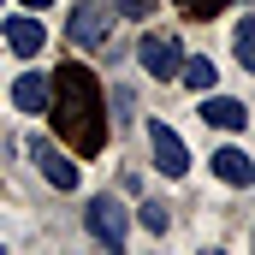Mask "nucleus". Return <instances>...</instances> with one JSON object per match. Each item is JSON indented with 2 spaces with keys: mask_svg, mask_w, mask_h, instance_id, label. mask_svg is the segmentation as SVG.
<instances>
[{
  "mask_svg": "<svg viewBox=\"0 0 255 255\" xmlns=\"http://www.w3.org/2000/svg\"><path fill=\"white\" fill-rule=\"evenodd\" d=\"M208 160H214V172H220L232 190H250L255 184V160L244 154V148H220V154H208Z\"/></svg>",
  "mask_w": 255,
  "mask_h": 255,
  "instance_id": "nucleus-8",
  "label": "nucleus"
},
{
  "mask_svg": "<svg viewBox=\"0 0 255 255\" xmlns=\"http://www.w3.org/2000/svg\"><path fill=\"white\" fill-rule=\"evenodd\" d=\"M0 36H6V48H12V54H24V60L42 48V24H36V18H6V24H0Z\"/></svg>",
  "mask_w": 255,
  "mask_h": 255,
  "instance_id": "nucleus-9",
  "label": "nucleus"
},
{
  "mask_svg": "<svg viewBox=\"0 0 255 255\" xmlns=\"http://www.w3.org/2000/svg\"><path fill=\"white\" fill-rule=\"evenodd\" d=\"M172 6H178L184 18H220V12H226L232 0H172Z\"/></svg>",
  "mask_w": 255,
  "mask_h": 255,
  "instance_id": "nucleus-13",
  "label": "nucleus"
},
{
  "mask_svg": "<svg viewBox=\"0 0 255 255\" xmlns=\"http://www.w3.org/2000/svg\"><path fill=\"white\" fill-rule=\"evenodd\" d=\"M178 77L190 83L196 95H208V89L220 83V65H214V60H178Z\"/></svg>",
  "mask_w": 255,
  "mask_h": 255,
  "instance_id": "nucleus-11",
  "label": "nucleus"
},
{
  "mask_svg": "<svg viewBox=\"0 0 255 255\" xmlns=\"http://www.w3.org/2000/svg\"><path fill=\"white\" fill-rule=\"evenodd\" d=\"M65 36H71L77 48H101V42L113 36V12H107V6H77V12L65 18Z\"/></svg>",
  "mask_w": 255,
  "mask_h": 255,
  "instance_id": "nucleus-4",
  "label": "nucleus"
},
{
  "mask_svg": "<svg viewBox=\"0 0 255 255\" xmlns=\"http://www.w3.org/2000/svg\"><path fill=\"white\" fill-rule=\"evenodd\" d=\"M89 238L95 244H107V250H119L125 244V226H130V214H125V202H113V196H101V202H89Z\"/></svg>",
  "mask_w": 255,
  "mask_h": 255,
  "instance_id": "nucleus-3",
  "label": "nucleus"
},
{
  "mask_svg": "<svg viewBox=\"0 0 255 255\" xmlns=\"http://www.w3.org/2000/svg\"><path fill=\"white\" fill-rule=\"evenodd\" d=\"M148 142H154V160H160V172H166V178H184L190 154H184L178 130H166V125H148Z\"/></svg>",
  "mask_w": 255,
  "mask_h": 255,
  "instance_id": "nucleus-6",
  "label": "nucleus"
},
{
  "mask_svg": "<svg viewBox=\"0 0 255 255\" xmlns=\"http://www.w3.org/2000/svg\"><path fill=\"white\" fill-rule=\"evenodd\" d=\"M202 119H208V125H220V130H244V125H250V107H244V101H232V95H214V89H208Z\"/></svg>",
  "mask_w": 255,
  "mask_h": 255,
  "instance_id": "nucleus-7",
  "label": "nucleus"
},
{
  "mask_svg": "<svg viewBox=\"0 0 255 255\" xmlns=\"http://www.w3.org/2000/svg\"><path fill=\"white\" fill-rule=\"evenodd\" d=\"M136 60L148 77H160V83H172L178 77V60H184V48H178V36H166V30H148L142 42H136Z\"/></svg>",
  "mask_w": 255,
  "mask_h": 255,
  "instance_id": "nucleus-2",
  "label": "nucleus"
},
{
  "mask_svg": "<svg viewBox=\"0 0 255 255\" xmlns=\"http://www.w3.org/2000/svg\"><path fill=\"white\" fill-rule=\"evenodd\" d=\"M24 6H30V12H42V6H54V0H24Z\"/></svg>",
  "mask_w": 255,
  "mask_h": 255,
  "instance_id": "nucleus-15",
  "label": "nucleus"
},
{
  "mask_svg": "<svg viewBox=\"0 0 255 255\" xmlns=\"http://www.w3.org/2000/svg\"><path fill=\"white\" fill-rule=\"evenodd\" d=\"M136 220H142V226H148L154 238L166 232V208H160V202H142V208H136Z\"/></svg>",
  "mask_w": 255,
  "mask_h": 255,
  "instance_id": "nucleus-14",
  "label": "nucleus"
},
{
  "mask_svg": "<svg viewBox=\"0 0 255 255\" xmlns=\"http://www.w3.org/2000/svg\"><path fill=\"white\" fill-rule=\"evenodd\" d=\"M30 160L42 166V178H48L54 190H77V166L60 154V142H48V136H30Z\"/></svg>",
  "mask_w": 255,
  "mask_h": 255,
  "instance_id": "nucleus-5",
  "label": "nucleus"
},
{
  "mask_svg": "<svg viewBox=\"0 0 255 255\" xmlns=\"http://www.w3.org/2000/svg\"><path fill=\"white\" fill-rule=\"evenodd\" d=\"M232 48H238V65H244V71H255V18H244V24H238Z\"/></svg>",
  "mask_w": 255,
  "mask_h": 255,
  "instance_id": "nucleus-12",
  "label": "nucleus"
},
{
  "mask_svg": "<svg viewBox=\"0 0 255 255\" xmlns=\"http://www.w3.org/2000/svg\"><path fill=\"white\" fill-rule=\"evenodd\" d=\"M12 101H18L24 113H48V77H36V71L18 77V83H12Z\"/></svg>",
  "mask_w": 255,
  "mask_h": 255,
  "instance_id": "nucleus-10",
  "label": "nucleus"
},
{
  "mask_svg": "<svg viewBox=\"0 0 255 255\" xmlns=\"http://www.w3.org/2000/svg\"><path fill=\"white\" fill-rule=\"evenodd\" d=\"M48 113H54V130L65 136L71 154L89 160L107 148V95L89 65H60L48 77Z\"/></svg>",
  "mask_w": 255,
  "mask_h": 255,
  "instance_id": "nucleus-1",
  "label": "nucleus"
}]
</instances>
